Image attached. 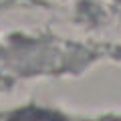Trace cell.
Returning <instances> with one entry per match:
<instances>
[{
  "label": "cell",
  "mask_w": 121,
  "mask_h": 121,
  "mask_svg": "<svg viewBox=\"0 0 121 121\" xmlns=\"http://www.w3.org/2000/svg\"><path fill=\"white\" fill-rule=\"evenodd\" d=\"M8 121H67L63 115L47 109H36V107H26L20 111L12 113Z\"/></svg>",
  "instance_id": "obj_1"
}]
</instances>
